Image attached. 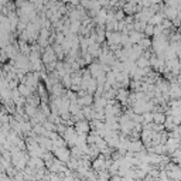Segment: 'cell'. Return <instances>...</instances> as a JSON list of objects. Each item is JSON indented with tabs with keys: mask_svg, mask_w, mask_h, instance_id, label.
<instances>
[{
	"mask_svg": "<svg viewBox=\"0 0 181 181\" xmlns=\"http://www.w3.org/2000/svg\"><path fill=\"white\" fill-rule=\"evenodd\" d=\"M55 156L58 157V159H61V161H67L68 160V151L65 150V149L60 147L55 150Z\"/></svg>",
	"mask_w": 181,
	"mask_h": 181,
	"instance_id": "obj_1",
	"label": "cell"
},
{
	"mask_svg": "<svg viewBox=\"0 0 181 181\" xmlns=\"http://www.w3.org/2000/svg\"><path fill=\"white\" fill-rule=\"evenodd\" d=\"M93 167H95V169H103V167H105V160H103V157H99V159L96 160L95 163H93Z\"/></svg>",
	"mask_w": 181,
	"mask_h": 181,
	"instance_id": "obj_2",
	"label": "cell"
}]
</instances>
